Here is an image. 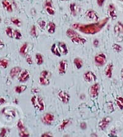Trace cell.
<instances>
[{
    "mask_svg": "<svg viewBox=\"0 0 123 137\" xmlns=\"http://www.w3.org/2000/svg\"><path fill=\"white\" fill-rule=\"evenodd\" d=\"M109 19L108 17H106L104 19L99 21L98 23L90 24H74L72 27L75 29L79 31L80 32L87 34H95L99 32L103 27L108 23Z\"/></svg>",
    "mask_w": 123,
    "mask_h": 137,
    "instance_id": "obj_1",
    "label": "cell"
},
{
    "mask_svg": "<svg viewBox=\"0 0 123 137\" xmlns=\"http://www.w3.org/2000/svg\"><path fill=\"white\" fill-rule=\"evenodd\" d=\"M31 102L32 103L33 105L36 109L39 111H44L45 109V104H44L43 100L41 97L35 96L32 97L31 99Z\"/></svg>",
    "mask_w": 123,
    "mask_h": 137,
    "instance_id": "obj_2",
    "label": "cell"
},
{
    "mask_svg": "<svg viewBox=\"0 0 123 137\" xmlns=\"http://www.w3.org/2000/svg\"><path fill=\"white\" fill-rule=\"evenodd\" d=\"M49 75V72L46 71V70H44L41 73L40 77L39 78L40 83L42 85L47 86L50 84V80L48 78V76Z\"/></svg>",
    "mask_w": 123,
    "mask_h": 137,
    "instance_id": "obj_3",
    "label": "cell"
},
{
    "mask_svg": "<svg viewBox=\"0 0 123 137\" xmlns=\"http://www.w3.org/2000/svg\"><path fill=\"white\" fill-rule=\"evenodd\" d=\"M95 62L96 64L100 66L104 65L106 62V55L103 53H100L95 57Z\"/></svg>",
    "mask_w": 123,
    "mask_h": 137,
    "instance_id": "obj_4",
    "label": "cell"
},
{
    "mask_svg": "<svg viewBox=\"0 0 123 137\" xmlns=\"http://www.w3.org/2000/svg\"><path fill=\"white\" fill-rule=\"evenodd\" d=\"M100 90V86L98 83L94 84L90 88V94L93 97H96L98 96Z\"/></svg>",
    "mask_w": 123,
    "mask_h": 137,
    "instance_id": "obj_5",
    "label": "cell"
},
{
    "mask_svg": "<svg viewBox=\"0 0 123 137\" xmlns=\"http://www.w3.org/2000/svg\"><path fill=\"white\" fill-rule=\"evenodd\" d=\"M59 99L64 103H67L70 99V96L65 91H60L58 93Z\"/></svg>",
    "mask_w": 123,
    "mask_h": 137,
    "instance_id": "obj_6",
    "label": "cell"
},
{
    "mask_svg": "<svg viewBox=\"0 0 123 137\" xmlns=\"http://www.w3.org/2000/svg\"><path fill=\"white\" fill-rule=\"evenodd\" d=\"M111 121V117H105L100 122L99 127L102 130H105L109 125V123H110Z\"/></svg>",
    "mask_w": 123,
    "mask_h": 137,
    "instance_id": "obj_7",
    "label": "cell"
},
{
    "mask_svg": "<svg viewBox=\"0 0 123 137\" xmlns=\"http://www.w3.org/2000/svg\"><path fill=\"white\" fill-rule=\"evenodd\" d=\"M108 16L111 19L115 20L117 18V15H116V8H115V6L113 4H110L108 7Z\"/></svg>",
    "mask_w": 123,
    "mask_h": 137,
    "instance_id": "obj_8",
    "label": "cell"
},
{
    "mask_svg": "<svg viewBox=\"0 0 123 137\" xmlns=\"http://www.w3.org/2000/svg\"><path fill=\"white\" fill-rule=\"evenodd\" d=\"M67 62L66 60H62L59 62V73L61 74H65L66 72L67 69Z\"/></svg>",
    "mask_w": 123,
    "mask_h": 137,
    "instance_id": "obj_9",
    "label": "cell"
},
{
    "mask_svg": "<svg viewBox=\"0 0 123 137\" xmlns=\"http://www.w3.org/2000/svg\"><path fill=\"white\" fill-rule=\"evenodd\" d=\"M84 76L85 81H87V82H89V83L92 82V81H95L96 80V79H97V77H96L95 74L92 72H86L84 74Z\"/></svg>",
    "mask_w": 123,
    "mask_h": 137,
    "instance_id": "obj_10",
    "label": "cell"
},
{
    "mask_svg": "<svg viewBox=\"0 0 123 137\" xmlns=\"http://www.w3.org/2000/svg\"><path fill=\"white\" fill-rule=\"evenodd\" d=\"M30 73L27 70H24L21 73L19 76L18 80L20 82H25L29 79Z\"/></svg>",
    "mask_w": 123,
    "mask_h": 137,
    "instance_id": "obj_11",
    "label": "cell"
},
{
    "mask_svg": "<svg viewBox=\"0 0 123 137\" xmlns=\"http://www.w3.org/2000/svg\"><path fill=\"white\" fill-rule=\"evenodd\" d=\"M54 120V115L51 113H46L43 117V122L46 125H51Z\"/></svg>",
    "mask_w": 123,
    "mask_h": 137,
    "instance_id": "obj_12",
    "label": "cell"
},
{
    "mask_svg": "<svg viewBox=\"0 0 123 137\" xmlns=\"http://www.w3.org/2000/svg\"><path fill=\"white\" fill-rule=\"evenodd\" d=\"M86 15L90 19L93 20V21H95V22L98 21V16L97 13H96V12L95 11H94V10H88V11H87Z\"/></svg>",
    "mask_w": 123,
    "mask_h": 137,
    "instance_id": "obj_13",
    "label": "cell"
},
{
    "mask_svg": "<svg viewBox=\"0 0 123 137\" xmlns=\"http://www.w3.org/2000/svg\"><path fill=\"white\" fill-rule=\"evenodd\" d=\"M113 64L112 63H109L106 66L105 70V75L109 78L112 77V72H113Z\"/></svg>",
    "mask_w": 123,
    "mask_h": 137,
    "instance_id": "obj_14",
    "label": "cell"
},
{
    "mask_svg": "<svg viewBox=\"0 0 123 137\" xmlns=\"http://www.w3.org/2000/svg\"><path fill=\"white\" fill-rule=\"evenodd\" d=\"M3 113L5 115L11 117H15V112L14 110L12 109H9V108H4L3 109Z\"/></svg>",
    "mask_w": 123,
    "mask_h": 137,
    "instance_id": "obj_15",
    "label": "cell"
},
{
    "mask_svg": "<svg viewBox=\"0 0 123 137\" xmlns=\"http://www.w3.org/2000/svg\"><path fill=\"white\" fill-rule=\"evenodd\" d=\"M59 49L60 52H61L63 55H66L68 53V50L66 45L64 42H59L58 45Z\"/></svg>",
    "mask_w": 123,
    "mask_h": 137,
    "instance_id": "obj_16",
    "label": "cell"
},
{
    "mask_svg": "<svg viewBox=\"0 0 123 137\" xmlns=\"http://www.w3.org/2000/svg\"><path fill=\"white\" fill-rule=\"evenodd\" d=\"M114 31L116 34H121L123 33V24L120 22H118L114 27Z\"/></svg>",
    "mask_w": 123,
    "mask_h": 137,
    "instance_id": "obj_17",
    "label": "cell"
},
{
    "mask_svg": "<svg viewBox=\"0 0 123 137\" xmlns=\"http://www.w3.org/2000/svg\"><path fill=\"white\" fill-rule=\"evenodd\" d=\"M2 4H3V8L6 9L8 12L13 11V8H12L11 4H10L8 0H3V2H2Z\"/></svg>",
    "mask_w": 123,
    "mask_h": 137,
    "instance_id": "obj_18",
    "label": "cell"
},
{
    "mask_svg": "<svg viewBox=\"0 0 123 137\" xmlns=\"http://www.w3.org/2000/svg\"><path fill=\"white\" fill-rule=\"evenodd\" d=\"M72 42L76 43H79V44H84L86 42V40L85 39L80 37L79 36L75 37L71 39Z\"/></svg>",
    "mask_w": 123,
    "mask_h": 137,
    "instance_id": "obj_19",
    "label": "cell"
},
{
    "mask_svg": "<svg viewBox=\"0 0 123 137\" xmlns=\"http://www.w3.org/2000/svg\"><path fill=\"white\" fill-rule=\"evenodd\" d=\"M21 69L20 67H14L13 69H11V72H10V76H11L12 78H14L15 76H16L17 75H18L19 74V73L21 72Z\"/></svg>",
    "mask_w": 123,
    "mask_h": 137,
    "instance_id": "obj_20",
    "label": "cell"
},
{
    "mask_svg": "<svg viewBox=\"0 0 123 137\" xmlns=\"http://www.w3.org/2000/svg\"><path fill=\"white\" fill-rule=\"evenodd\" d=\"M51 52L54 55H56L58 56H61V53L59 52V47L56 45V44H53L51 47Z\"/></svg>",
    "mask_w": 123,
    "mask_h": 137,
    "instance_id": "obj_21",
    "label": "cell"
},
{
    "mask_svg": "<svg viewBox=\"0 0 123 137\" xmlns=\"http://www.w3.org/2000/svg\"><path fill=\"white\" fill-rule=\"evenodd\" d=\"M66 34H67V37H69V38H71V39L75 37L79 36L78 33H77L76 31L71 29H69L67 30V32H66Z\"/></svg>",
    "mask_w": 123,
    "mask_h": 137,
    "instance_id": "obj_22",
    "label": "cell"
},
{
    "mask_svg": "<svg viewBox=\"0 0 123 137\" xmlns=\"http://www.w3.org/2000/svg\"><path fill=\"white\" fill-rule=\"evenodd\" d=\"M47 29L48 32H49V33L53 34L55 32V29H56V25H55V23H52V22L49 23V24L48 25Z\"/></svg>",
    "mask_w": 123,
    "mask_h": 137,
    "instance_id": "obj_23",
    "label": "cell"
},
{
    "mask_svg": "<svg viewBox=\"0 0 123 137\" xmlns=\"http://www.w3.org/2000/svg\"><path fill=\"white\" fill-rule=\"evenodd\" d=\"M74 63L75 66H76V67L77 68V69H80L82 67V60L80 58H76L74 59Z\"/></svg>",
    "mask_w": 123,
    "mask_h": 137,
    "instance_id": "obj_24",
    "label": "cell"
},
{
    "mask_svg": "<svg viewBox=\"0 0 123 137\" xmlns=\"http://www.w3.org/2000/svg\"><path fill=\"white\" fill-rule=\"evenodd\" d=\"M35 61H36V64H38V65H41L42 64H43V56L40 53H37L35 55Z\"/></svg>",
    "mask_w": 123,
    "mask_h": 137,
    "instance_id": "obj_25",
    "label": "cell"
},
{
    "mask_svg": "<svg viewBox=\"0 0 123 137\" xmlns=\"http://www.w3.org/2000/svg\"><path fill=\"white\" fill-rule=\"evenodd\" d=\"M70 9L72 14L74 16H76L78 11V6L75 3H72L70 5Z\"/></svg>",
    "mask_w": 123,
    "mask_h": 137,
    "instance_id": "obj_26",
    "label": "cell"
},
{
    "mask_svg": "<svg viewBox=\"0 0 123 137\" xmlns=\"http://www.w3.org/2000/svg\"><path fill=\"white\" fill-rule=\"evenodd\" d=\"M26 89H27L26 86H25V85L19 86L15 87V91L17 92V93H21V92L25 91Z\"/></svg>",
    "mask_w": 123,
    "mask_h": 137,
    "instance_id": "obj_27",
    "label": "cell"
},
{
    "mask_svg": "<svg viewBox=\"0 0 123 137\" xmlns=\"http://www.w3.org/2000/svg\"><path fill=\"white\" fill-rule=\"evenodd\" d=\"M116 104L121 109H123V97H118L116 99Z\"/></svg>",
    "mask_w": 123,
    "mask_h": 137,
    "instance_id": "obj_28",
    "label": "cell"
},
{
    "mask_svg": "<svg viewBox=\"0 0 123 137\" xmlns=\"http://www.w3.org/2000/svg\"><path fill=\"white\" fill-rule=\"evenodd\" d=\"M27 43H25L20 48V53L23 55H25L27 52Z\"/></svg>",
    "mask_w": 123,
    "mask_h": 137,
    "instance_id": "obj_29",
    "label": "cell"
},
{
    "mask_svg": "<svg viewBox=\"0 0 123 137\" xmlns=\"http://www.w3.org/2000/svg\"><path fill=\"white\" fill-rule=\"evenodd\" d=\"M7 65H8V61L7 60H5V59L0 60V66L1 67L6 68H7Z\"/></svg>",
    "mask_w": 123,
    "mask_h": 137,
    "instance_id": "obj_30",
    "label": "cell"
},
{
    "mask_svg": "<svg viewBox=\"0 0 123 137\" xmlns=\"http://www.w3.org/2000/svg\"><path fill=\"white\" fill-rule=\"evenodd\" d=\"M69 122H70L69 120H67V119L63 120V122L61 123V124L60 126H59V129H60V130H63V129H65L66 126L69 124Z\"/></svg>",
    "mask_w": 123,
    "mask_h": 137,
    "instance_id": "obj_31",
    "label": "cell"
},
{
    "mask_svg": "<svg viewBox=\"0 0 123 137\" xmlns=\"http://www.w3.org/2000/svg\"><path fill=\"white\" fill-rule=\"evenodd\" d=\"M13 37H14L15 39H21L22 38V34H21V32L17 30H15L14 31V34H13Z\"/></svg>",
    "mask_w": 123,
    "mask_h": 137,
    "instance_id": "obj_32",
    "label": "cell"
},
{
    "mask_svg": "<svg viewBox=\"0 0 123 137\" xmlns=\"http://www.w3.org/2000/svg\"><path fill=\"white\" fill-rule=\"evenodd\" d=\"M45 8H46V11H47V13H48V14H50V15L55 14V9L53 8L52 6H46V7H45Z\"/></svg>",
    "mask_w": 123,
    "mask_h": 137,
    "instance_id": "obj_33",
    "label": "cell"
},
{
    "mask_svg": "<svg viewBox=\"0 0 123 137\" xmlns=\"http://www.w3.org/2000/svg\"><path fill=\"white\" fill-rule=\"evenodd\" d=\"M6 34L7 35V36H9V37L13 38V34H14V31H13L11 27H7L6 30Z\"/></svg>",
    "mask_w": 123,
    "mask_h": 137,
    "instance_id": "obj_34",
    "label": "cell"
},
{
    "mask_svg": "<svg viewBox=\"0 0 123 137\" xmlns=\"http://www.w3.org/2000/svg\"><path fill=\"white\" fill-rule=\"evenodd\" d=\"M17 127L19 129L20 131H24L25 130V128H24V126L23 125L22 122L21 120H19L18 123H17Z\"/></svg>",
    "mask_w": 123,
    "mask_h": 137,
    "instance_id": "obj_35",
    "label": "cell"
},
{
    "mask_svg": "<svg viewBox=\"0 0 123 137\" xmlns=\"http://www.w3.org/2000/svg\"><path fill=\"white\" fill-rule=\"evenodd\" d=\"M30 34L32 35V36L33 37H36V35H37V33H36V27H35V25H33L32 27L31 28Z\"/></svg>",
    "mask_w": 123,
    "mask_h": 137,
    "instance_id": "obj_36",
    "label": "cell"
},
{
    "mask_svg": "<svg viewBox=\"0 0 123 137\" xmlns=\"http://www.w3.org/2000/svg\"><path fill=\"white\" fill-rule=\"evenodd\" d=\"M113 49L115 51H116V52H121V51L122 50V49H123L120 45H117V44H116V43L113 45Z\"/></svg>",
    "mask_w": 123,
    "mask_h": 137,
    "instance_id": "obj_37",
    "label": "cell"
},
{
    "mask_svg": "<svg viewBox=\"0 0 123 137\" xmlns=\"http://www.w3.org/2000/svg\"><path fill=\"white\" fill-rule=\"evenodd\" d=\"M11 21L12 23H14L15 25H17V26H20L21 25V21L18 19H16V18H12L11 19Z\"/></svg>",
    "mask_w": 123,
    "mask_h": 137,
    "instance_id": "obj_38",
    "label": "cell"
},
{
    "mask_svg": "<svg viewBox=\"0 0 123 137\" xmlns=\"http://www.w3.org/2000/svg\"><path fill=\"white\" fill-rule=\"evenodd\" d=\"M6 129H4V128H3V129H1L0 130V137H5L6 134Z\"/></svg>",
    "mask_w": 123,
    "mask_h": 137,
    "instance_id": "obj_39",
    "label": "cell"
},
{
    "mask_svg": "<svg viewBox=\"0 0 123 137\" xmlns=\"http://www.w3.org/2000/svg\"><path fill=\"white\" fill-rule=\"evenodd\" d=\"M38 24H39L40 27L42 29H45V26H46V22L45 21H41L38 22Z\"/></svg>",
    "mask_w": 123,
    "mask_h": 137,
    "instance_id": "obj_40",
    "label": "cell"
},
{
    "mask_svg": "<svg viewBox=\"0 0 123 137\" xmlns=\"http://www.w3.org/2000/svg\"><path fill=\"white\" fill-rule=\"evenodd\" d=\"M26 61L29 64H32L33 63L32 59V57H31V56L29 55L26 56Z\"/></svg>",
    "mask_w": 123,
    "mask_h": 137,
    "instance_id": "obj_41",
    "label": "cell"
},
{
    "mask_svg": "<svg viewBox=\"0 0 123 137\" xmlns=\"http://www.w3.org/2000/svg\"><path fill=\"white\" fill-rule=\"evenodd\" d=\"M19 136L22 137H29V134L28 133H27L26 131H21V132L19 133Z\"/></svg>",
    "mask_w": 123,
    "mask_h": 137,
    "instance_id": "obj_42",
    "label": "cell"
},
{
    "mask_svg": "<svg viewBox=\"0 0 123 137\" xmlns=\"http://www.w3.org/2000/svg\"><path fill=\"white\" fill-rule=\"evenodd\" d=\"M45 6H52V2L51 0H46L45 3Z\"/></svg>",
    "mask_w": 123,
    "mask_h": 137,
    "instance_id": "obj_43",
    "label": "cell"
},
{
    "mask_svg": "<svg viewBox=\"0 0 123 137\" xmlns=\"http://www.w3.org/2000/svg\"><path fill=\"white\" fill-rule=\"evenodd\" d=\"M105 0H97V4L99 6H102Z\"/></svg>",
    "mask_w": 123,
    "mask_h": 137,
    "instance_id": "obj_44",
    "label": "cell"
},
{
    "mask_svg": "<svg viewBox=\"0 0 123 137\" xmlns=\"http://www.w3.org/2000/svg\"><path fill=\"white\" fill-rule=\"evenodd\" d=\"M80 128L82 129H83V130H85V129H87V124L85 122L81 123V124H80Z\"/></svg>",
    "mask_w": 123,
    "mask_h": 137,
    "instance_id": "obj_45",
    "label": "cell"
},
{
    "mask_svg": "<svg viewBox=\"0 0 123 137\" xmlns=\"http://www.w3.org/2000/svg\"><path fill=\"white\" fill-rule=\"evenodd\" d=\"M42 137H52V135L50 133H45L42 135Z\"/></svg>",
    "mask_w": 123,
    "mask_h": 137,
    "instance_id": "obj_46",
    "label": "cell"
},
{
    "mask_svg": "<svg viewBox=\"0 0 123 137\" xmlns=\"http://www.w3.org/2000/svg\"><path fill=\"white\" fill-rule=\"evenodd\" d=\"M94 45H95V47H97L98 45V40L97 39H95L94 42Z\"/></svg>",
    "mask_w": 123,
    "mask_h": 137,
    "instance_id": "obj_47",
    "label": "cell"
},
{
    "mask_svg": "<svg viewBox=\"0 0 123 137\" xmlns=\"http://www.w3.org/2000/svg\"><path fill=\"white\" fill-rule=\"evenodd\" d=\"M4 47V43H3V42H1V40H0V49H1V48H3V47Z\"/></svg>",
    "mask_w": 123,
    "mask_h": 137,
    "instance_id": "obj_48",
    "label": "cell"
},
{
    "mask_svg": "<svg viewBox=\"0 0 123 137\" xmlns=\"http://www.w3.org/2000/svg\"><path fill=\"white\" fill-rule=\"evenodd\" d=\"M4 102H5L4 99H3V98H0V104H3Z\"/></svg>",
    "mask_w": 123,
    "mask_h": 137,
    "instance_id": "obj_49",
    "label": "cell"
},
{
    "mask_svg": "<svg viewBox=\"0 0 123 137\" xmlns=\"http://www.w3.org/2000/svg\"><path fill=\"white\" fill-rule=\"evenodd\" d=\"M121 77H122V78L123 79V69H122L121 70Z\"/></svg>",
    "mask_w": 123,
    "mask_h": 137,
    "instance_id": "obj_50",
    "label": "cell"
},
{
    "mask_svg": "<svg viewBox=\"0 0 123 137\" xmlns=\"http://www.w3.org/2000/svg\"><path fill=\"white\" fill-rule=\"evenodd\" d=\"M61 1H69V0H61Z\"/></svg>",
    "mask_w": 123,
    "mask_h": 137,
    "instance_id": "obj_51",
    "label": "cell"
},
{
    "mask_svg": "<svg viewBox=\"0 0 123 137\" xmlns=\"http://www.w3.org/2000/svg\"><path fill=\"white\" fill-rule=\"evenodd\" d=\"M119 1H122V2H123V0H119Z\"/></svg>",
    "mask_w": 123,
    "mask_h": 137,
    "instance_id": "obj_52",
    "label": "cell"
},
{
    "mask_svg": "<svg viewBox=\"0 0 123 137\" xmlns=\"http://www.w3.org/2000/svg\"><path fill=\"white\" fill-rule=\"evenodd\" d=\"M1 17H0V23H1Z\"/></svg>",
    "mask_w": 123,
    "mask_h": 137,
    "instance_id": "obj_53",
    "label": "cell"
}]
</instances>
